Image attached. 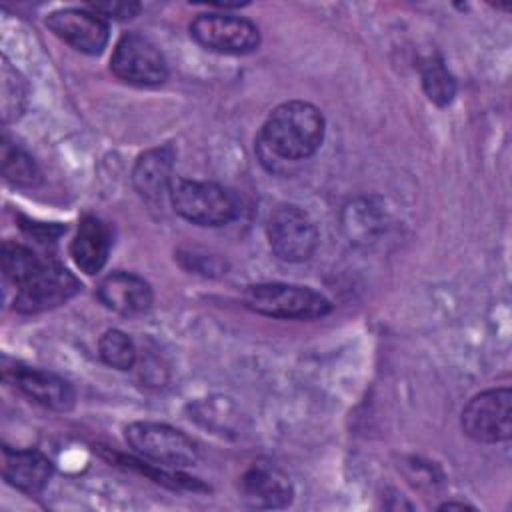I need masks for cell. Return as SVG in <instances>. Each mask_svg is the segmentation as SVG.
I'll return each mask as SVG.
<instances>
[{
    "label": "cell",
    "mask_w": 512,
    "mask_h": 512,
    "mask_svg": "<svg viewBox=\"0 0 512 512\" xmlns=\"http://www.w3.org/2000/svg\"><path fill=\"white\" fill-rule=\"evenodd\" d=\"M124 438L140 458L166 468L194 466L200 458L190 436L162 422H132L124 430Z\"/></svg>",
    "instance_id": "4"
},
{
    "label": "cell",
    "mask_w": 512,
    "mask_h": 512,
    "mask_svg": "<svg viewBox=\"0 0 512 512\" xmlns=\"http://www.w3.org/2000/svg\"><path fill=\"white\" fill-rule=\"evenodd\" d=\"M46 26L74 50L100 54L108 44V22L90 8H62L46 18Z\"/></svg>",
    "instance_id": "10"
},
{
    "label": "cell",
    "mask_w": 512,
    "mask_h": 512,
    "mask_svg": "<svg viewBox=\"0 0 512 512\" xmlns=\"http://www.w3.org/2000/svg\"><path fill=\"white\" fill-rule=\"evenodd\" d=\"M190 36L202 48L242 56L258 50L260 30L254 22L226 12H204L190 22Z\"/></svg>",
    "instance_id": "5"
},
{
    "label": "cell",
    "mask_w": 512,
    "mask_h": 512,
    "mask_svg": "<svg viewBox=\"0 0 512 512\" xmlns=\"http://www.w3.org/2000/svg\"><path fill=\"white\" fill-rule=\"evenodd\" d=\"M422 88L430 102L436 106H448L456 96V80L448 72L444 60L440 56H428L420 64Z\"/></svg>",
    "instance_id": "17"
},
{
    "label": "cell",
    "mask_w": 512,
    "mask_h": 512,
    "mask_svg": "<svg viewBox=\"0 0 512 512\" xmlns=\"http://www.w3.org/2000/svg\"><path fill=\"white\" fill-rule=\"evenodd\" d=\"M170 202L176 214L198 226H224L238 216V202L224 186L178 178L170 188Z\"/></svg>",
    "instance_id": "3"
},
{
    "label": "cell",
    "mask_w": 512,
    "mask_h": 512,
    "mask_svg": "<svg viewBox=\"0 0 512 512\" xmlns=\"http://www.w3.org/2000/svg\"><path fill=\"white\" fill-rule=\"evenodd\" d=\"M80 290L78 278L56 262H44L38 272L16 288L14 310L20 314H38L68 302Z\"/></svg>",
    "instance_id": "9"
},
{
    "label": "cell",
    "mask_w": 512,
    "mask_h": 512,
    "mask_svg": "<svg viewBox=\"0 0 512 512\" xmlns=\"http://www.w3.org/2000/svg\"><path fill=\"white\" fill-rule=\"evenodd\" d=\"M116 78L134 86H158L168 78V64L160 48L138 32L120 36L110 58Z\"/></svg>",
    "instance_id": "8"
},
{
    "label": "cell",
    "mask_w": 512,
    "mask_h": 512,
    "mask_svg": "<svg viewBox=\"0 0 512 512\" xmlns=\"http://www.w3.org/2000/svg\"><path fill=\"white\" fill-rule=\"evenodd\" d=\"M44 262L26 246L16 242H4L2 246V272L8 282L20 288L28 278H32Z\"/></svg>",
    "instance_id": "19"
},
{
    "label": "cell",
    "mask_w": 512,
    "mask_h": 512,
    "mask_svg": "<svg viewBox=\"0 0 512 512\" xmlns=\"http://www.w3.org/2000/svg\"><path fill=\"white\" fill-rule=\"evenodd\" d=\"M90 10L98 12L104 18H116V20H126L132 18L140 12V4L138 2H92L88 4Z\"/></svg>",
    "instance_id": "22"
},
{
    "label": "cell",
    "mask_w": 512,
    "mask_h": 512,
    "mask_svg": "<svg viewBox=\"0 0 512 512\" xmlns=\"http://www.w3.org/2000/svg\"><path fill=\"white\" fill-rule=\"evenodd\" d=\"M172 168L174 152L170 146H158L140 154L132 170V184L140 198L150 204H158L164 196H170L174 182Z\"/></svg>",
    "instance_id": "13"
},
{
    "label": "cell",
    "mask_w": 512,
    "mask_h": 512,
    "mask_svg": "<svg viewBox=\"0 0 512 512\" xmlns=\"http://www.w3.org/2000/svg\"><path fill=\"white\" fill-rule=\"evenodd\" d=\"M98 300L112 312L122 316H136L152 306L150 284L132 272H112L96 288Z\"/></svg>",
    "instance_id": "12"
},
{
    "label": "cell",
    "mask_w": 512,
    "mask_h": 512,
    "mask_svg": "<svg viewBox=\"0 0 512 512\" xmlns=\"http://www.w3.org/2000/svg\"><path fill=\"white\" fill-rule=\"evenodd\" d=\"M0 94H2V118L4 122H10L18 118L26 104V82L20 76L18 70H14L8 62V58H2V70H0Z\"/></svg>",
    "instance_id": "20"
},
{
    "label": "cell",
    "mask_w": 512,
    "mask_h": 512,
    "mask_svg": "<svg viewBox=\"0 0 512 512\" xmlns=\"http://www.w3.org/2000/svg\"><path fill=\"white\" fill-rule=\"evenodd\" d=\"M2 174L10 184L18 188H32L42 180L34 158L8 142L2 144Z\"/></svg>",
    "instance_id": "18"
},
{
    "label": "cell",
    "mask_w": 512,
    "mask_h": 512,
    "mask_svg": "<svg viewBox=\"0 0 512 512\" xmlns=\"http://www.w3.org/2000/svg\"><path fill=\"white\" fill-rule=\"evenodd\" d=\"M324 116L320 108L304 100H288L276 106L260 130L258 144L264 160L298 162L310 158L324 140Z\"/></svg>",
    "instance_id": "1"
},
{
    "label": "cell",
    "mask_w": 512,
    "mask_h": 512,
    "mask_svg": "<svg viewBox=\"0 0 512 512\" xmlns=\"http://www.w3.org/2000/svg\"><path fill=\"white\" fill-rule=\"evenodd\" d=\"M102 360L116 370H130L136 364V346L128 334L122 330H108L98 342Z\"/></svg>",
    "instance_id": "21"
},
{
    "label": "cell",
    "mask_w": 512,
    "mask_h": 512,
    "mask_svg": "<svg viewBox=\"0 0 512 512\" xmlns=\"http://www.w3.org/2000/svg\"><path fill=\"white\" fill-rule=\"evenodd\" d=\"M12 382L30 400H34L44 408L66 412L74 406V400H76L74 388L58 374H52L40 368L18 366L12 370Z\"/></svg>",
    "instance_id": "14"
},
{
    "label": "cell",
    "mask_w": 512,
    "mask_h": 512,
    "mask_svg": "<svg viewBox=\"0 0 512 512\" xmlns=\"http://www.w3.org/2000/svg\"><path fill=\"white\" fill-rule=\"evenodd\" d=\"M244 304L256 314L284 320H312L330 312V300L308 288L286 282L252 284L244 290Z\"/></svg>",
    "instance_id": "2"
},
{
    "label": "cell",
    "mask_w": 512,
    "mask_h": 512,
    "mask_svg": "<svg viewBox=\"0 0 512 512\" xmlns=\"http://www.w3.org/2000/svg\"><path fill=\"white\" fill-rule=\"evenodd\" d=\"M272 252L284 262H304L318 246L314 220L296 204H278L266 224Z\"/></svg>",
    "instance_id": "7"
},
{
    "label": "cell",
    "mask_w": 512,
    "mask_h": 512,
    "mask_svg": "<svg viewBox=\"0 0 512 512\" xmlns=\"http://www.w3.org/2000/svg\"><path fill=\"white\" fill-rule=\"evenodd\" d=\"M462 430L482 444L506 442L512 434V390L490 388L476 394L462 410Z\"/></svg>",
    "instance_id": "6"
},
{
    "label": "cell",
    "mask_w": 512,
    "mask_h": 512,
    "mask_svg": "<svg viewBox=\"0 0 512 512\" xmlns=\"http://www.w3.org/2000/svg\"><path fill=\"white\" fill-rule=\"evenodd\" d=\"M110 252V230L96 216H84L70 244V256L84 274H96L104 268Z\"/></svg>",
    "instance_id": "16"
},
{
    "label": "cell",
    "mask_w": 512,
    "mask_h": 512,
    "mask_svg": "<svg viewBox=\"0 0 512 512\" xmlns=\"http://www.w3.org/2000/svg\"><path fill=\"white\" fill-rule=\"evenodd\" d=\"M242 500L252 508H284L292 502L294 488L290 478L268 462L252 464L240 478Z\"/></svg>",
    "instance_id": "11"
},
{
    "label": "cell",
    "mask_w": 512,
    "mask_h": 512,
    "mask_svg": "<svg viewBox=\"0 0 512 512\" xmlns=\"http://www.w3.org/2000/svg\"><path fill=\"white\" fill-rule=\"evenodd\" d=\"M452 508L464 510V508H472V506H470V504H464V502H444V504L440 506V510H452Z\"/></svg>",
    "instance_id": "23"
},
{
    "label": "cell",
    "mask_w": 512,
    "mask_h": 512,
    "mask_svg": "<svg viewBox=\"0 0 512 512\" xmlns=\"http://www.w3.org/2000/svg\"><path fill=\"white\" fill-rule=\"evenodd\" d=\"M2 476L10 486L26 494H38L52 476V462L40 450H12L4 446Z\"/></svg>",
    "instance_id": "15"
}]
</instances>
